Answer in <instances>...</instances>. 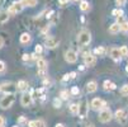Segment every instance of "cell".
<instances>
[{
    "mask_svg": "<svg viewBox=\"0 0 128 127\" xmlns=\"http://www.w3.org/2000/svg\"><path fill=\"white\" fill-rule=\"evenodd\" d=\"M15 102V97L14 94H5L2 99H0V108L2 109H8L10 108Z\"/></svg>",
    "mask_w": 128,
    "mask_h": 127,
    "instance_id": "cell-1",
    "label": "cell"
},
{
    "mask_svg": "<svg viewBox=\"0 0 128 127\" xmlns=\"http://www.w3.org/2000/svg\"><path fill=\"white\" fill-rule=\"evenodd\" d=\"M90 41H91V34H90V32L86 31V29H82V31L79 33V36H78V42H79L81 46H86V45L90 43Z\"/></svg>",
    "mask_w": 128,
    "mask_h": 127,
    "instance_id": "cell-2",
    "label": "cell"
},
{
    "mask_svg": "<svg viewBox=\"0 0 128 127\" xmlns=\"http://www.w3.org/2000/svg\"><path fill=\"white\" fill-rule=\"evenodd\" d=\"M98 118H99V121H100L102 123H108L109 121L113 118V113H112V111L109 109V108H104V109H102V111L99 112Z\"/></svg>",
    "mask_w": 128,
    "mask_h": 127,
    "instance_id": "cell-3",
    "label": "cell"
},
{
    "mask_svg": "<svg viewBox=\"0 0 128 127\" xmlns=\"http://www.w3.org/2000/svg\"><path fill=\"white\" fill-rule=\"evenodd\" d=\"M0 90L4 92L5 94H14L18 90V86H16V84L9 81V83H4V84L0 85Z\"/></svg>",
    "mask_w": 128,
    "mask_h": 127,
    "instance_id": "cell-4",
    "label": "cell"
},
{
    "mask_svg": "<svg viewBox=\"0 0 128 127\" xmlns=\"http://www.w3.org/2000/svg\"><path fill=\"white\" fill-rule=\"evenodd\" d=\"M114 117L120 124H126L128 121V113L126 109H117L114 113Z\"/></svg>",
    "mask_w": 128,
    "mask_h": 127,
    "instance_id": "cell-5",
    "label": "cell"
},
{
    "mask_svg": "<svg viewBox=\"0 0 128 127\" xmlns=\"http://www.w3.org/2000/svg\"><path fill=\"white\" fill-rule=\"evenodd\" d=\"M90 105L95 111H102V109H104V108L106 107V103L103 99H100V98H94L93 100H91V104Z\"/></svg>",
    "mask_w": 128,
    "mask_h": 127,
    "instance_id": "cell-6",
    "label": "cell"
},
{
    "mask_svg": "<svg viewBox=\"0 0 128 127\" xmlns=\"http://www.w3.org/2000/svg\"><path fill=\"white\" fill-rule=\"evenodd\" d=\"M65 60L68 62V64H75L78 61V53L76 51L74 50H67L65 52Z\"/></svg>",
    "mask_w": 128,
    "mask_h": 127,
    "instance_id": "cell-7",
    "label": "cell"
},
{
    "mask_svg": "<svg viewBox=\"0 0 128 127\" xmlns=\"http://www.w3.org/2000/svg\"><path fill=\"white\" fill-rule=\"evenodd\" d=\"M89 113V107H88V102L86 100H82L81 104H79V117L81 119H84Z\"/></svg>",
    "mask_w": 128,
    "mask_h": 127,
    "instance_id": "cell-8",
    "label": "cell"
},
{
    "mask_svg": "<svg viewBox=\"0 0 128 127\" xmlns=\"http://www.w3.org/2000/svg\"><path fill=\"white\" fill-rule=\"evenodd\" d=\"M23 8H24V5L20 2L19 3H14V4H12L8 8V13L9 14H18V13H20L23 10Z\"/></svg>",
    "mask_w": 128,
    "mask_h": 127,
    "instance_id": "cell-9",
    "label": "cell"
},
{
    "mask_svg": "<svg viewBox=\"0 0 128 127\" xmlns=\"http://www.w3.org/2000/svg\"><path fill=\"white\" fill-rule=\"evenodd\" d=\"M44 45L48 48H54V47H57L60 45V40L56 38V37H48V38H46Z\"/></svg>",
    "mask_w": 128,
    "mask_h": 127,
    "instance_id": "cell-10",
    "label": "cell"
},
{
    "mask_svg": "<svg viewBox=\"0 0 128 127\" xmlns=\"http://www.w3.org/2000/svg\"><path fill=\"white\" fill-rule=\"evenodd\" d=\"M84 59H85V65L86 66H94L95 65V62H96V57H95V55H93V53H88V55H85L84 56Z\"/></svg>",
    "mask_w": 128,
    "mask_h": 127,
    "instance_id": "cell-11",
    "label": "cell"
},
{
    "mask_svg": "<svg viewBox=\"0 0 128 127\" xmlns=\"http://www.w3.org/2000/svg\"><path fill=\"white\" fill-rule=\"evenodd\" d=\"M32 100H33V98H32V95H30L29 93H23V94H22L20 103H22L23 107H28V105H30Z\"/></svg>",
    "mask_w": 128,
    "mask_h": 127,
    "instance_id": "cell-12",
    "label": "cell"
},
{
    "mask_svg": "<svg viewBox=\"0 0 128 127\" xmlns=\"http://www.w3.org/2000/svg\"><path fill=\"white\" fill-rule=\"evenodd\" d=\"M110 57H112L114 61H120V59H122L120 48H118V47H113V48H110Z\"/></svg>",
    "mask_w": 128,
    "mask_h": 127,
    "instance_id": "cell-13",
    "label": "cell"
},
{
    "mask_svg": "<svg viewBox=\"0 0 128 127\" xmlns=\"http://www.w3.org/2000/svg\"><path fill=\"white\" fill-rule=\"evenodd\" d=\"M96 89H98V84H96L95 80L89 81V83L86 84V92H88V93H94V92H96Z\"/></svg>",
    "mask_w": 128,
    "mask_h": 127,
    "instance_id": "cell-14",
    "label": "cell"
},
{
    "mask_svg": "<svg viewBox=\"0 0 128 127\" xmlns=\"http://www.w3.org/2000/svg\"><path fill=\"white\" fill-rule=\"evenodd\" d=\"M19 41H20L22 45H28V43L32 41V37H30V34H29L28 32H26V33H22Z\"/></svg>",
    "mask_w": 128,
    "mask_h": 127,
    "instance_id": "cell-15",
    "label": "cell"
},
{
    "mask_svg": "<svg viewBox=\"0 0 128 127\" xmlns=\"http://www.w3.org/2000/svg\"><path fill=\"white\" fill-rule=\"evenodd\" d=\"M28 126L29 127H46V123L42 119H34V121H29Z\"/></svg>",
    "mask_w": 128,
    "mask_h": 127,
    "instance_id": "cell-16",
    "label": "cell"
},
{
    "mask_svg": "<svg viewBox=\"0 0 128 127\" xmlns=\"http://www.w3.org/2000/svg\"><path fill=\"white\" fill-rule=\"evenodd\" d=\"M16 86H18V90H20V92H26L28 89V83L26 80H19L16 83Z\"/></svg>",
    "mask_w": 128,
    "mask_h": 127,
    "instance_id": "cell-17",
    "label": "cell"
},
{
    "mask_svg": "<svg viewBox=\"0 0 128 127\" xmlns=\"http://www.w3.org/2000/svg\"><path fill=\"white\" fill-rule=\"evenodd\" d=\"M20 3L24 7H36L38 4V0H20Z\"/></svg>",
    "mask_w": 128,
    "mask_h": 127,
    "instance_id": "cell-18",
    "label": "cell"
},
{
    "mask_svg": "<svg viewBox=\"0 0 128 127\" xmlns=\"http://www.w3.org/2000/svg\"><path fill=\"white\" fill-rule=\"evenodd\" d=\"M120 31V26L118 24V23H113L110 27H109V32H110L112 34H116V33H118Z\"/></svg>",
    "mask_w": 128,
    "mask_h": 127,
    "instance_id": "cell-19",
    "label": "cell"
},
{
    "mask_svg": "<svg viewBox=\"0 0 128 127\" xmlns=\"http://www.w3.org/2000/svg\"><path fill=\"white\" fill-rule=\"evenodd\" d=\"M104 53H105V48L103 46H99L94 50V55L95 56H104Z\"/></svg>",
    "mask_w": 128,
    "mask_h": 127,
    "instance_id": "cell-20",
    "label": "cell"
},
{
    "mask_svg": "<svg viewBox=\"0 0 128 127\" xmlns=\"http://www.w3.org/2000/svg\"><path fill=\"white\" fill-rule=\"evenodd\" d=\"M8 14H9L8 10L0 13V23H5V22H8V19H9V15H8Z\"/></svg>",
    "mask_w": 128,
    "mask_h": 127,
    "instance_id": "cell-21",
    "label": "cell"
},
{
    "mask_svg": "<svg viewBox=\"0 0 128 127\" xmlns=\"http://www.w3.org/2000/svg\"><path fill=\"white\" fill-rule=\"evenodd\" d=\"M70 112L71 114H79V104H71L70 105Z\"/></svg>",
    "mask_w": 128,
    "mask_h": 127,
    "instance_id": "cell-22",
    "label": "cell"
},
{
    "mask_svg": "<svg viewBox=\"0 0 128 127\" xmlns=\"http://www.w3.org/2000/svg\"><path fill=\"white\" fill-rule=\"evenodd\" d=\"M80 9H81L82 12H88V10L90 9V5H89V3L86 2V0H82V2L80 3Z\"/></svg>",
    "mask_w": 128,
    "mask_h": 127,
    "instance_id": "cell-23",
    "label": "cell"
},
{
    "mask_svg": "<svg viewBox=\"0 0 128 127\" xmlns=\"http://www.w3.org/2000/svg\"><path fill=\"white\" fill-rule=\"evenodd\" d=\"M18 123H19L20 126H26V124L29 123V121H27V118L24 116H20L19 118H18Z\"/></svg>",
    "mask_w": 128,
    "mask_h": 127,
    "instance_id": "cell-24",
    "label": "cell"
},
{
    "mask_svg": "<svg viewBox=\"0 0 128 127\" xmlns=\"http://www.w3.org/2000/svg\"><path fill=\"white\" fill-rule=\"evenodd\" d=\"M70 94H71V93H68L67 90H62V92L60 93V97H61V99L66 100V99H68V98H70Z\"/></svg>",
    "mask_w": 128,
    "mask_h": 127,
    "instance_id": "cell-25",
    "label": "cell"
},
{
    "mask_svg": "<svg viewBox=\"0 0 128 127\" xmlns=\"http://www.w3.org/2000/svg\"><path fill=\"white\" fill-rule=\"evenodd\" d=\"M120 53H122V57H128V47L122 46L120 47Z\"/></svg>",
    "mask_w": 128,
    "mask_h": 127,
    "instance_id": "cell-26",
    "label": "cell"
},
{
    "mask_svg": "<svg viewBox=\"0 0 128 127\" xmlns=\"http://www.w3.org/2000/svg\"><path fill=\"white\" fill-rule=\"evenodd\" d=\"M120 94H122V95H124V97H127V95H128V84H126V85H123V86H122V89H120Z\"/></svg>",
    "mask_w": 128,
    "mask_h": 127,
    "instance_id": "cell-27",
    "label": "cell"
},
{
    "mask_svg": "<svg viewBox=\"0 0 128 127\" xmlns=\"http://www.w3.org/2000/svg\"><path fill=\"white\" fill-rule=\"evenodd\" d=\"M112 15H113V17H117V18H118V17L123 15V10H122V9H114V10L112 12Z\"/></svg>",
    "mask_w": 128,
    "mask_h": 127,
    "instance_id": "cell-28",
    "label": "cell"
},
{
    "mask_svg": "<svg viewBox=\"0 0 128 127\" xmlns=\"http://www.w3.org/2000/svg\"><path fill=\"white\" fill-rule=\"evenodd\" d=\"M120 26V31L122 32H124V33H128V22L126 21L124 23H122V24H119Z\"/></svg>",
    "mask_w": 128,
    "mask_h": 127,
    "instance_id": "cell-29",
    "label": "cell"
},
{
    "mask_svg": "<svg viewBox=\"0 0 128 127\" xmlns=\"http://www.w3.org/2000/svg\"><path fill=\"white\" fill-rule=\"evenodd\" d=\"M61 104H62V103H61V99H60V98H54V99H53V107H54V108H60Z\"/></svg>",
    "mask_w": 128,
    "mask_h": 127,
    "instance_id": "cell-30",
    "label": "cell"
},
{
    "mask_svg": "<svg viewBox=\"0 0 128 127\" xmlns=\"http://www.w3.org/2000/svg\"><path fill=\"white\" fill-rule=\"evenodd\" d=\"M71 94L72 95H79L80 94V89L78 86H72L71 88Z\"/></svg>",
    "mask_w": 128,
    "mask_h": 127,
    "instance_id": "cell-31",
    "label": "cell"
},
{
    "mask_svg": "<svg viewBox=\"0 0 128 127\" xmlns=\"http://www.w3.org/2000/svg\"><path fill=\"white\" fill-rule=\"evenodd\" d=\"M110 85H112V81H109V80H105L103 86H104V90H110Z\"/></svg>",
    "mask_w": 128,
    "mask_h": 127,
    "instance_id": "cell-32",
    "label": "cell"
},
{
    "mask_svg": "<svg viewBox=\"0 0 128 127\" xmlns=\"http://www.w3.org/2000/svg\"><path fill=\"white\" fill-rule=\"evenodd\" d=\"M22 59H23V61H24V62H27V61L29 62V61L32 60V55H29V53H24Z\"/></svg>",
    "mask_w": 128,
    "mask_h": 127,
    "instance_id": "cell-33",
    "label": "cell"
},
{
    "mask_svg": "<svg viewBox=\"0 0 128 127\" xmlns=\"http://www.w3.org/2000/svg\"><path fill=\"white\" fill-rule=\"evenodd\" d=\"M34 51H36V53H38V55H41L42 51H43V47H42L41 45H37V46H36V48H34Z\"/></svg>",
    "mask_w": 128,
    "mask_h": 127,
    "instance_id": "cell-34",
    "label": "cell"
},
{
    "mask_svg": "<svg viewBox=\"0 0 128 127\" xmlns=\"http://www.w3.org/2000/svg\"><path fill=\"white\" fill-rule=\"evenodd\" d=\"M124 22H126V18H124L123 15H120V17L117 18V23H118V24H122V23H124Z\"/></svg>",
    "mask_w": 128,
    "mask_h": 127,
    "instance_id": "cell-35",
    "label": "cell"
},
{
    "mask_svg": "<svg viewBox=\"0 0 128 127\" xmlns=\"http://www.w3.org/2000/svg\"><path fill=\"white\" fill-rule=\"evenodd\" d=\"M126 2H127V0H116V4H117L118 7H123V5L126 4Z\"/></svg>",
    "mask_w": 128,
    "mask_h": 127,
    "instance_id": "cell-36",
    "label": "cell"
},
{
    "mask_svg": "<svg viewBox=\"0 0 128 127\" xmlns=\"http://www.w3.org/2000/svg\"><path fill=\"white\" fill-rule=\"evenodd\" d=\"M58 4H60L61 7H66V5L68 4V0H58Z\"/></svg>",
    "mask_w": 128,
    "mask_h": 127,
    "instance_id": "cell-37",
    "label": "cell"
},
{
    "mask_svg": "<svg viewBox=\"0 0 128 127\" xmlns=\"http://www.w3.org/2000/svg\"><path fill=\"white\" fill-rule=\"evenodd\" d=\"M30 55H32V60H37V61H38V60L41 59L40 55H38V53H36V52H34V53H30Z\"/></svg>",
    "mask_w": 128,
    "mask_h": 127,
    "instance_id": "cell-38",
    "label": "cell"
},
{
    "mask_svg": "<svg viewBox=\"0 0 128 127\" xmlns=\"http://www.w3.org/2000/svg\"><path fill=\"white\" fill-rule=\"evenodd\" d=\"M5 70V62L4 61H0V72H3Z\"/></svg>",
    "mask_w": 128,
    "mask_h": 127,
    "instance_id": "cell-39",
    "label": "cell"
},
{
    "mask_svg": "<svg viewBox=\"0 0 128 127\" xmlns=\"http://www.w3.org/2000/svg\"><path fill=\"white\" fill-rule=\"evenodd\" d=\"M4 124H5V118L3 116H0V127H4Z\"/></svg>",
    "mask_w": 128,
    "mask_h": 127,
    "instance_id": "cell-40",
    "label": "cell"
},
{
    "mask_svg": "<svg viewBox=\"0 0 128 127\" xmlns=\"http://www.w3.org/2000/svg\"><path fill=\"white\" fill-rule=\"evenodd\" d=\"M71 78H70V74H66V75H64V78H62V81H67V80H70Z\"/></svg>",
    "mask_w": 128,
    "mask_h": 127,
    "instance_id": "cell-41",
    "label": "cell"
},
{
    "mask_svg": "<svg viewBox=\"0 0 128 127\" xmlns=\"http://www.w3.org/2000/svg\"><path fill=\"white\" fill-rule=\"evenodd\" d=\"M70 78H71V79H75V78H76V72H75V71L70 72Z\"/></svg>",
    "mask_w": 128,
    "mask_h": 127,
    "instance_id": "cell-42",
    "label": "cell"
},
{
    "mask_svg": "<svg viewBox=\"0 0 128 127\" xmlns=\"http://www.w3.org/2000/svg\"><path fill=\"white\" fill-rule=\"evenodd\" d=\"M3 46H4V38L0 36V48H3Z\"/></svg>",
    "mask_w": 128,
    "mask_h": 127,
    "instance_id": "cell-43",
    "label": "cell"
},
{
    "mask_svg": "<svg viewBox=\"0 0 128 127\" xmlns=\"http://www.w3.org/2000/svg\"><path fill=\"white\" fill-rule=\"evenodd\" d=\"M114 89H117V85H116L114 83H112V85H110V90H114Z\"/></svg>",
    "mask_w": 128,
    "mask_h": 127,
    "instance_id": "cell-44",
    "label": "cell"
},
{
    "mask_svg": "<svg viewBox=\"0 0 128 127\" xmlns=\"http://www.w3.org/2000/svg\"><path fill=\"white\" fill-rule=\"evenodd\" d=\"M79 69H80V70H81V71H84V70H85V66H84V65H81V66H80V67H79Z\"/></svg>",
    "mask_w": 128,
    "mask_h": 127,
    "instance_id": "cell-45",
    "label": "cell"
},
{
    "mask_svg": "<svg viewBox=\"0 0 128 127\" xmlns=\"http://www.w3.org/2000/svg\"><path fill=\"white\" fill-rule=\"evenodd\" d=\"M56 127H65V126H64L62 123H57V124H56Z\"/></svg>",
    "mask_w": 128,
    "mask_h": 127,
    "instance_id": "cell-46",
    "label": "cell"
},
{
    "mask_svg": "<svg viewBox=\"0 0 128 127\" xmlns=\"http://www.w3.org/2000/svg\"><path fill=\"white\" fill-rule=\"evenodd\" d=\"M4 2H5V0H0V7H2V5L4 4Z\"/></svg>",
    "mask_w": 128,
    "mask_h": 127,
    "instance_id": "cell-47",
    "label": "cell"
},
{
    "mask_svg": "<svg viewBox=\"0 0 128 127\" xmlns=\"http://www.w3.org/2000/svg\"><path fill=\"white\" fill-rule=\"evenodd\" d=\"M126 71H127V72H128V65H127V67H126Z\"/></svg>",
    "mask_w": 128,
    "mask_h": 127,
    "instance_id": "cell-48",
    "label": "cell"
},
{
    "mask_svg": "<svg viewBox=\"0 0 128 127\" xmlns=\"http://www.w3.org/2000/svg\"><path fill=\"white\" fill-rule=\"evenodd\" d=\"M88 127H94V126H93V124H90V126H88Z\"/></svg>",
    "mask_w": 128,
    "mask_h": 127,
    "instance_id": "cell-49",
    "label": "cell"
},
{
    "mask_svg": "<svg viewBox=\"0 0 128 127\" xmlns=\"http://www.w3.org/2000/svg\"><path fill=\"white\" fill-rule=\"evenodd\" d=\"M72 2H79V0H72Z\"/></svg>",
    "mask_w": 128,
    "mask_h": 127,
    "instance_id": "cell-50",
    "label": "cell"
},
{
    "mask_svg": "<svg viewBox=\"0 0 128 127\" xmlns=\"http://www.w3.org/2000/svg\"><path fill=\"white\" fill-rule=\"evenodd\" d=\"M13 127H18V126H13Z\"/></svg>",
    "mask_w": 128,
    "mask_h": 127,
    "instance_id": "cell-51",
    "label": "cell"
}]
</instances>
